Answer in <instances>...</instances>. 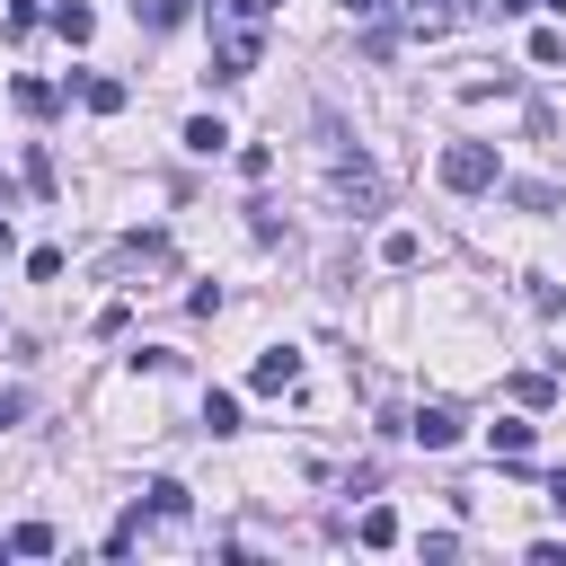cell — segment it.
Segmentation results:
<instances>
[{"mask_svg": "<svg viewBox=\"0 0 566 566\" xmlns=\"http://www.w3.org/2000/svg\"><path fill=\"white\" fill-rule=\"evenodd\" d=\"M380 265H398V274L424 265V239H416V230H389V239H380Z\"/></svg>", "mask_w": 566, "mask_h": 566, "instance_id": "7", "label": "cell"}, {"mask_svg": "<svg viewBox=\"0 0 566 566\" xmlns=\"http://www.w3.org/2000/svg\"><path fill=\"white\" fill-rule=\"evenodd\" d=\"M35 18H44V9H35V0H9V18H0V27H9V35H27V27H35Z\"/></svg>", "mask_w": 566, "mask_h": 566, "instance_id": "18", "label": "cell"}, {"mask_svg": "<svg viewBox=\"0 0 566 566\" xmlns=\"http://www.w3.org/2000/svg\"><path fill=\"white\" fill-rule=\"evenodd\" d=\"M203 424H212V433H239V398L212 389V398H203Z\"/></svg>", "mask_w": 566, "mask_h": 566, "instance_id": "16", "label": "cell"}, {"mask_svg": "<svg viewBox=\"0 0 566 566\" xmlns=\"http://www.w3.org/2000/svg\"><path fill=\"white\" fill-rule=\"evenodd\" d=\"M0 248H9V212H0Z\"/></svg>", "mask_w": 566, "mask_h": 566, "instance_id": "23", "label": "cell"}, {"mask_svg": "<svg viewBox=\"0 0 566 566\" xmlns=\"http://www.w3.org/2000/svg\"><path fill=\"white\" fill-rule=\"evenodd\" d=\"M9 557H53V522H18L9 531Z\"/></svg>", "mask_w": 566, "mask_h": 566, "instance_id": "9", "label": "cell"}, {"mask_svg": "<svg viewBox=\"0 0 566 566\" xmlns=\"http://www.w3.org/2000/svg\"><path fill=\"white\" fill-rule=\"evenodd\" d=\"M539 9H566V0H539Z\"/></svg>", "mask_w": 566, "mask_h": 566, "instance_id": "24", "label": "cell"}, {"mask_svg": "<svg viewBox=\"0 0 566 566\" xmlns=\"http://www.w3.org/2000/svg\"><path fill=\"white\" fill-rule=\"evenodd\" d=\"M354 539H363V548H389V539H398V513H389V504H371V513L354 522Z\"/></svg>", "mask_w": 566, "mask_h": 566, "instance_id": "8", "label": "cell"}, {"mask_svg": "<svg viewBox=\"0 0 566 566\" xmlns=\"http://www.w3.org/2000/svg\"><path fill=\"white\" fill-rule=\"evenodd\" d=\"M256 53H265V35H256V27H221L212 71H221V80H248V71H256Z\"/></svg>", "mask_w": 566, "mask_h": 566, "instance_id": "3", "label": "cell"}, {"mask_svg": "<svg viewBox=\"0 0 566 566\" xmlns=\"http://www.w3.org/2000/svg\"><path fill=\"white\" fill-rule=\"evenodd\" d=\"M292 380H301V354H292V345L256 354V389H292Z\"/></svg>", "mask_w": 566, "mask_h": 566, "instance_id": "6", "label": "cell"}, {"mask_svg": "<svg viewBox=\"0 0 566 566\" xmlns=\"http://www.w3.org/2000/svg\"><path fill=\"white\" fill-rule=\"evenodd\" d=\"M221 142H230V124H221V115H195V124H186V150H203V159H212Z\"/></svg>", "mask_w": 566, "mask_h": 566, "instance_id": "12", "label": "cell"}, {"mask_svg": "<svg viewBox=\"0 0 566 566\" xmlns=\"http://www.w3.org/2000/svg\"><path fill=\"white\" fill-rule=\"evenodd\" d=\"M150 513H159V522H186V486H177V478H150Z\"/></svg>", "mask_w": 566, "mask_h": 566, "instance_id": "13", "label": "cell"}, {"mask_svg": "<svg viewBox=\"0 0 566 566\" xmlns=\"http://www.w3.org/2000/svg\"><path fill=\"white\" fill-rule=\"evenodd\" d=\"M327 195H336L345 212H380V177H371V159H363V150H336V168H327Z\"/></svg>", "mask_w": 566, "mask_h": 566, "instance_id": "1", "label": "cell"}, {"mask_svg": "<svg viewBox=\"0 0 566 566\" xmlns=\"http://www.w3.org/2000/svg\"><path fill=\"white\" fill-rule=\"evenodd\" d=\"M495 451H504V460H531V424L504 416V424H495Z\"/></svg>", "mask_w": 566, "mask_h": 566, "instance_id": "17", "label": "cell"}, {"mask_svg": "<svg viewBox=\"0 0 566 566\" xmlns=\"http://www.w3.org/2000/svg\"><path fill=\"white\" fill-rule=\"evenodd\" d=\"M407 433H416L424 451H451V442H460V407H416V424H407Z\"/></svg>", "mask_w": 566, "mask_h": 566, "instance_id": "4", "label": "cell"}, {"mask_svg": "<svg viewBox=\"0 0 566 566\" xmlns=\"http://www.w3.org/2000/svg\"><path fill=\"white\" fill-rule=\"evenodd\" d=\"M212 18H221V27H265L274 0H212Z\"/></svg>", "mask_w": 566, "mask_h": 566, "instance_id": "10", "label": "cell"}, {"mask_svg": "<svg viewBox=\"0 0 566 566\" xmlns=\"http://www.w3.org/2000/svg\"><path fill=\"white\" fill-rule=\"evenodd\" d=\"M18 407H27V398H0V424H9V416H18Z\"/></svg>", "mask_w": 566, "mask_h": 566, "instance_id": "21", "label": "cell"}, {"mask_svg": "<svg viewBox=\"0 0 566 566\" xmlns=\"http://www.w3.org/2000/svg\"><path fill=\"white\" fill-rule=\"evenodd\" d=\"M513 398H522V407H548L557 380H548V371H513Z\"/></svg>", "mask_w": 566, "mask_h": 566, "instance_id": "15", "label": "cell"}, {"mask_svg": "<svg viewBox=\"0 0 566 566\" xmlns=\"http://www.w3.org/2000/svg\"><path fill=\"white\" fill-rule=\"evenodd\" d=\"M354 18H371V27H389V0H345Z\"/></svg>", "mask_w": 566, "mask_h": 566, "instance_id": "19", "label": "cell"}, {"mask_svg": "<svg viewBox=\"0 0 566 566\" xmlns=\"http://www.w3.org/2000/svg\"><path fill=\"white\" fill-rule=\"evenodd\" d=\"M44 18H53V35H62V44H88V35H97V18H88L80 0H53Z\"/></svg>", "mask_w": 566, "mask_h": 566, "instance_id": "5", "label": "cell"}, {"mask_svg": "<svg viewBox=\"0 0 566 566\" xmlns=\"http://www.w3.org/2000/svg\"><path fill=\"white\" fill-rule=\"evenodd\" d=\"M9 97H18V115H53V106H62V97H53V80H18Z\"/></svg>", "mask_w": 566, "mask_h": 566, "instance_id": "11", "label": "cell"}, {"mask_svg": "<svg viewBox=\"0 0 566 566\" xmlns=\"http://www.w3.org/2000/svg\"><path fill=\"white\" fill-rule=\"evenodd\" d=\"M451 9H486V0H451Z\"/></svg>", "mask_w": 566, "mask_h": 566, "instance_id": "22", "label": "cell"}, {"mask_svg": "<svg viewBox=\"0 0 566 566\" xmlns=\"http://www.w3.org/2000/svg\"><path fill=\"white\" fill-rule=\"evenodd\" d=\"M548 504H557V513H566V469H548Z\"/></svg>", "mask_w": 566, "mask_h": 566, "instance_id": "20", "label": "cell"}, {"mask_svg": "<svg viewBox=\"0 0 566 566\" xmlns=\"http://www.w3.org/2000/svg\"><path fill=\"white\" fill-rule=\"evenodd\" d=\"M80 97H88V115H124V80H88Z\"/></svg>", "mask_w": 566, "mask_h": 566, "instance_id": "14", "label": "cell"}, {"mask_svg": "<svg viewBox=\"0 0 566 566\" xmlns=\"http://www.w3.org/2000/svg\"><path fill=\"white\" fill-rule=\"evenodd\" d=\"M442 186H451V195H486V186H495V150H486V142H451V150H442Z\"/></svg>", "mask_w": 566, "mask_h": 566, "instance_id": "2", "label": "cell"}]
</instances>
